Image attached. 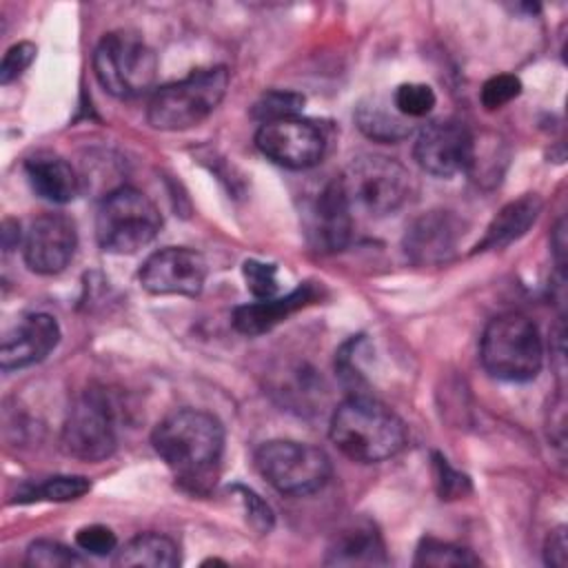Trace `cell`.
<instances>
[{
  "instance_id": "obj_17",
  "label": "cell",
  "mask_w": 568,
  "mask_h": 568,
  "mask_svg": "<svg viewBox=\"0 0 568 568\" xmlns=\"http://www.w3.org/2000/svg\"><path fill=\"white\" fill-rule=\"evenodd\" d=\"M315 295H317L315 288L311 284H304L293 293H288L286 297H268V300H257V302L237 306L233 311V326L244 335H262L271 331L275 324H280L282 320H286L291 313L311 304Z\"/></svg>"
},
{
  "instance_id": "obj_31",
  "label": "cell",
  "mask_w": 568,
  "mask_h": 568,
  "mask_svg": "<svg viewBox=\"0 0 568 568\" xmlns=\"http://www.w3.org/2000/svg\"><path fill=\"white\" fill-rule=\"evenodd\" d=\"M75 544H78L80 550H84L89 555L104 557V555H111L115 550L118 537L111 528H106L102 524H93V526H84V528L78 530Z\"/></svg>"
},
{
  "instance_id": "obj_10",
  "label": "cell",
  "mask_w": 568,
  "mask_h": 568,
  "mask_svg": "<svg viewBox=\"0 0 568 568\" xmlns=\"http://www.w3.org/2000/svg\"><path fill=\"white\" fill-rule=\"evenodd\" d=\"M413 155L426 173L453 178L475 164V140L464 122L435 120L419 131Z\"/></svg>"
},
{
  "instance_id": "obj_21",
  "label": "cell",
  "mask_w": 568,
  "mask_h": 568,
  "mask_svg": "<svg viewBox=\"0 0 568 568\" xmlns=\"http://www.w3.org/2000/svg\"><path fill=\"white\" fill-rule=\"evenodd\" d=\"M180 564L178 546L171 537L160 532H142L129 539L120 550H115L113 566L118 568H173Z\"/></svg>"
},
{
  "instance_id": "obj_29",
  "label": "cell",
  "mask_w": 568,
  "mask_h": 568,
  "mask_svg": "<svg viewBox=\"0 0 568 568\" xmlns=\"http://www.w3.org/2000/svg\"><path fill=\"white\" fill-rule=\"evenodd\" d=\"M246 288L257 297V300H268L277 293V268L275 264H264L257 260H246L242 266Z\"/></svg>"
},
{
  "instance_id": "obj_34",
  "label": "cell",
  "mask_w": 568,
  "mask_h": 568,
  "mask_svg": "<svg viewBox=\"0 0 568 568\" xmlns=\"http://www.w3.org/2000/svg\"><path fill=\"white\" fill-rule=\"evenodd\" d=\"M568 557V544H566V528H557L548 535L544 546V559L552 568H564Z\"/></svg>"
},
{
  "instance_id": "obj_13",
  "label": "cell",
  "mask_w": 568,
  "mask_h": 568,
  "mask_svg": "<svg viewBox=\"0 0 568 568\" xmlns=\"http://www.w3.org/2000/svg\"><path fill=\"white\" fill-rule=\"evenodd\" d=\"M464 222L450 211H428L415 217L402 240L406 257L417 266H439L455 257Z\"/></svg>"
},
{
  "instance_id": "obj_2",
  "label": "cell",
  "mask_w": 568,
  "mask_h": 568,
  "mask_svg": "<svg viewBox=\"0 0 568 568\" xmlns=\"http://www.w3.org/2000/svg\"><path fill=\"white\" fill-rule=\"evenodd\" d=\"M331 442L353 462L377 464L406 446L404 422L368 395H351L331 417Z\"/></svg>"
},
{
  "instance_id": "obj_18",
  "label": "cell",
  "mask_w": 568,
  "mask_h": 568,
  "mask_svg": "<svg viewBox=\"0 0 568 568\" xmlns=\"http://www.w3.org/2000/svg\"><path fill=\"white\" fill-rule=\"evenodd\" d=\"M24 173L36 191V195L53 202L67 204L80 193V178L73 166L53 153H36L27 158Z\"/></svg>"
},
{
  "instance_id": "obj_16",
  "label": "cell",
  "mask_w": 568,
  "mask_h": 568,
  "mask_svg": "<svg viewBox=\"0 0 568 568\" xmlns=\"http://www.w3.org/2000/svg\"><path fill=\"white\" fill-rule=\"evenodd\" d=\"M353 231V211L346 202L339 180L328 182L308 209V233L317 248L342 251Z\"/></svg>"
},
{
  "instance_id": "obj_14",
  "label": "cell",
  "mask_w": 568,
  "mask_h": 568,
  "mask_svg": "<svg viewBox=\"0 0 568 568\" xmlns=\"http://www.w3.org/2000/svg\"><path fill=\"white\" fill-rule=\"evenodd\" d=\"M78 246L75 224L62 213H44L31 222L22 253L33 273L55 275L67 268Z\"/></svg>"
},
{
  "instance_id": "obj_12",
  "label": "cell",
  "mask_w": 568,
  "mask_h": 568,
  "mask_svg": "<svg viewBox=\"0 0 568 568\" xmlns=\"http://www.w3.org/2000/svg\"><path fill=\"white\" fill-rule=\"evenodd\" d=\"M138 277L153 295L195 297L206 282V260L193 248L166 246L144 260Z\"/></svg>"
},
{
  "instance_id": "obj_4",
  "label": "cell",
  "mask_w": 568,
  "mask_h": 568,
  "mask_svg": "<svg viewBox=\"0 0 568 568\" xmlns=\"http://www.w3.org/2000/svg\"><path fill=\"white\" fill-rule=\"evenodd\" d=\"M229 89L226 67L193 71L191 75L160 87L149 102L146 120L160 131H184L204 122Z\"/></svg>"
},
{
  "instance_id": "obj_26",
  "label": "cell",
  "mask_w": 568,
  "mask_h": 568,
  "mask_svg": "<svg viewBox=\"0 0 568 568\" xmlns=\"http://www.w3.org/2000/svg\"><path fill=\"white\" fill-rule=\"evenodd\" d=\"M435 91L422 82H404L393 93V106L404 118H424L435 106Z\"/></svg>"
},
{
  "instance_id": "obj_6",
  "label": "cell",
  "mask_w": 568,
  "mask_h": 568,
  "mask_svg": "<svg viewBox=\"0 0 568 568\" xmlns=\"http://www.w3.org/2000/svg\"><path fill=\"white\" fill-rule=\"evenodd\" d=\"M93 71L106 93L131 100L149 93L155 84L158 55L140 36L111 31L95 47Z\"/></svg>"
},
{
  "instance_id": "obj_30",
  "label": "cell",
  "mask_w": 568,
  "mask_h": 568,
  "mask_svg": "<svg viewBox=\"0 0 568 568\" xmlns=\"http://www.w3.org/2000/svg\"><path fill=\"white\" fill-rule=\"evenodd\" d=\"M433 468H435V481L442 499H457L470 490V481L466 475L457 473L446 457L439 453L433 455Z\"/></svg>"
},
{
  "instance_id": "obj_32",
  "label": "cell",
  "mask_w": 568,
  "mask_h": 568,
  "mask_svg": "<svg viewBox=\"0 0 568 568\" xmlns=\"http://www.w3.org/2000/svg\"><path fill=\"white\" fill-rule=\"evenodd\" d=\"M233 490L240 495V501H242V506H244V513H246L248 524H251L257 532H262V535L271 532V528H273V510H271V506H268L260 495H255L251 488L233 486Z\"/></svg>"
},
{
  "instance_id": "obj_8",
  "label": "cell",
  "mask_w": 568,
  "mask_h": 568,
  "mask_svg": "<svg viewBox=\"0 0 568 568\" xmlns=\"http://www.w3.org/2000/svg\"><path fill=\"white\" fill-rule=\"evenodd\" d=\"M260 475L284 495H311L324 488L331 477L328 455L306 442L273 439L257 448Z\"/></svg>"
},
{
  "instance_id": "obj_3",
  "label": "cell",
  "mask_w": 568,
  "mask_h": 568,
  "mask_svg": "<svg viewBox=\"0 0 568 568\" xmlns=\"http://www.w3.org/2000/svg\"><path fill=\"white\" fill-rule=\"evenodd\" d=\"M481 366L497 379L530 382L544 362L537 324L521 313H504L488 322L479 344Z\"/></svg>"
},
{
  "instance_id": "obj_9",
  "label": "cell",
  "mask_w": 568,
  "mask_h": 568,
  "mask_svg": "<svg viewBox=\"0 0 568 568\" xmlns=\"http://www.w3.org/2000/svg\"><path fill=\"white\" fill-rule=\"evenodd\" d=\"M60 446L82 462H102L115 453V413L104 393L87 390L73 404L62 426Z\"/></svg>"
},
{
  "instance_id": "obj_5",
  "label": "cell",
  "mask_w": 568,
  "mask_h": 568,
  "mask_svg": "<svg viewBox=\"0 0 568 568\" xmlns=\"http://www.w3.org/2000/svg\"><path fill=\"white\" fill-rule=\"evenodd\" d=\"M162 226L158 206L138 189L109 191L95 215V237L106 253H135L153 242Z\"/></svg>"
},
{
  "instance_id": "obj_7",
  "label": "cell",
  "mask_w": 568,
  "mask_h": 568,
  "mask_svg": "<svg viewBox=\"0 0 568 568\" xmlns=\"http://www.w3.org/2000/svg\"><path fill=\"white\" fill-rule=\"evenodd\" d=\"M351 211L371 217L395 213L410 193L408 171L393 158L359 155L337 178Z\"/></svg>"
},
{
  "instance_id": "obj_24",
  "label": "cell",
  "mask_w": 568,
  "mask_h": 568,
  "mask_svg": "<svg viewBox=\"0 0 568 568\" xmlns=\"http://www.w3.org/2000/svg\"><path fill=\"white\" fill-rule=\"evenodd\" d=\"M475 564H479V559L473 557L470 550L448 541L433 539V537H424L415 550V566L446 568V566H475Z\"/></svg>"
},
{
  "instance_id": "obj_1",
  "label": "cell",
  "mask_w": 568,
  "mask_h": 568,
  "mask_svg": "<svg viewBox=\"0 0 568 568\" xmlns=\"http://www.w3.org/2000/svg\"><path fill=\"white\" fill-rule=\"evenodd\" d=\"M151 442L184 486L202 490L217 473L224 453V428L204 410L182 408L155 426Z\"/></svg>"
},
{
  "instance_id": "obj_11",
  "label": "cell",
  "mask_w": 568,
  "mask_h": 568,
  "mask_svg": "<svg viewBox=\"0 0 568 568\" xmlns=\"http://www.w3.org/2000/svg\"><path fill=\"white\" fill-rule=\"evenodd\" d=\"M255 144L268 160L293 171L315 166L326 149L322 131L297 115L264 122L255 133Z\"/></svg>"
},
{
  "instance_id": "obj_19",
  "label": "cell",
  "mask_w": 568,
  "mask_h": 568,
  "mask_svg": "<svg viewBox=\"0 0 568 568\" xmlns=\"http://www.w3.org/2000/svg\"><path fill=\"white\" fill-rule=\"evenodd\" d=\"M324 564L328 566H377L386 564V548L368 521H355L344 528L326 550Z\"/></svg>"
},
{
  "instance_id": "obj_23",
  "label": "cell",
  "mask_w": 568,
  "mask_h": 568,
  "mask_svg": "<svg viewBox=\"0 0 568 568\" xmlns=\"http://www.w3.org/2000/svg\"><path fill=\"white\" fill-rule=\"evenodd\" d=\"M91 481L82 475H55L44 481L22 488L18 501H71L89 493Z\"/></svg>"
},
{
  "instance_id": "obj_35",
  "label": "cell",
  "mask_w": 568,
  "mask_h": 568,
  "mask_svg": "<svg viewBox=\"0 0 568 568\" xmlns=\"http://www.w3.org/2000/svg\"><path fill=\"white\" fill-rule=\"evenodd\" d=\"M2 240H4V248L7 251H11L13 248V244H18V240H20V224L18 222H13V220H4V224H2Z\"/></svg>"
},
{
  "instance_id": "obj_25",
  "label": "cell",
  "mask_w": 568,
  "mask_h": 568,
  "mask_svg": "<svg viewBox=\"0 0 568 568\" xmlns=\"http://www.w3.org/2000/svg\"><path fill=\"white\" fill-rule=\"evenodd\" d=\"M24 564L33 568H73V566H84V559L75 550L58 541L38 539L27 548Z\"/></svg>"
},
{
  "instance_id": "obj_22",
  "label": "cell",
  "mask_w": 568,
  "mask_h": 568,
  "mask_svg": "<svg viewBox=\"0 0 568 568\" xmlns=\"http://www.w3.org/2000/svg\"><path fill=\"white\" fill-rule=\"evenodd\" d=\"M357 126L373 140L397 142L410 135V124L397 111H386L379 102H362L355 113Z\"/></svg>"
},
{
  "instance_id": "obj_20",
  "label": "cell",
  "mask_w": 568,
  "mask_h": 568,
  "mask_svg": "<svg viewBox=\"0 0 568 568\" xmlns=\"http://www.w3.org/2000/svg\"><path fill=\"white\" fill-rule=\"evenodd\" d=\"M541 211V200L535 193H526L513 202H508L488 224L484 237L477 242V251H488V248H504L519 240L537 220Z\"/></svg>"
},
{
  "instance_id": "obj_28",
  "label": "cell",
  "mask_w": 568,
  "mask_h": 568,
  "mask_svg": "<svg viewBox=\"0 0 568 568\" xmlns=\"http://www.w3.org/2000/svg\"><path fill=\"white\" fill-rule=\"evenodd\" d=\"M519 93H521L519 78L513 75V73H499V75H493L490 80L484 82L479 98H481V104L488 111H493V109H499V106L508 104Z\"/></svg>"
},
{
  "instance_id": "obj_33",
  "label": "cell",
  "mask_w": 568,
  "mask_h": 568,
  "mask_svg": "<svg viewBox=\"0 0 568 568\" xmlns=\"http://www.w3.org/2000/svg\"><path fill=\"white\" fill-rule=\"evenodd\" d=\"M36 58V44L31 42H18L13 44L4 58H2V64H0V82L2 84H9L13 82L16 78H20L24 73V69L33 62Z\"/></svg>"
},
{
  "instance_id": "obj_15",
  "label": "cell",
  "mask_w": 568,
  "mask_h": 568,
  "mask_svg": "<svg viewBox=\"0 0 568 568\" xmlns=\"http://www.w3.org/2000/svg\"><path fill=\"white\" fill-rule=\"evenodd\" d=\"M60 342V326L47 313H31L13 326L0 346L2 371L24 368L42 362Z\"/></svg>"
},
{
  "instance_id": "obj_27",
  "label": "cell",
  "mask_w": 568,
  "mask_h": 568,
  "mask_svg": "<svg viewBox=\"0 0 568 568\" xmlns=\"http://www.w3.org/2000/svg\"><path fill=\"white\" fill-rule=\"evenodd\" d=\"M304 106V98L293 91H268L264 93L255 106H253V118L264 122L282 120V118H293L300 113Z\"/></svg>"
}]
</instances>
